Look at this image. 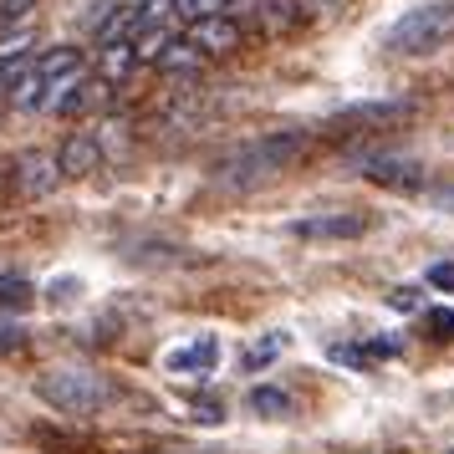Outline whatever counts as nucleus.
<instances>
[{
    "label": "nucleus",
    "instance_id": "f257e3e1",
    "mask_svg": "<svg viewBox=\"0 0 454 454\" xmlns=\"http://www.w3.org/2000/svg\"><path fill=\"white\" fill-rule=\"evenodd\" d=\"M307 153V128H270L261 138H246L230 153L215 159V184L220 189H255L270 184L276 174H286Z\"/></svg>",
    "mask_w": 454,
    "mask_h": 454
},
{
    "label": "nucleus",
    "instance_id": "f03ea898",
    "mask_svg": "<svg viewBox=\"0 0 454 454\" xmlns=\"http://www.w3.org/2000/svg\"><path fill=\"white\" fill-rule=\"evenodd\" d=\"M383 51L393 57H434L454 46V0H424V5H409L398 21L383 31Z\"/></svg>",
    "mask_w": 454,
    "mask_h": 454
},
{
    "label": "nucleus",
    "instance_id": "7ed1b4c3",
    "mask_svg": "<svg viewBox=\"0 0 454 454\" xmlns=\"http://www.w3.org/2000/svg\"><path fill=\"white\" fill-rule=\"evenodd\" d=\"M87 77V57L77 51V46H51V51H42L36 62H31V77H26L21 98H16V107L21 113H57V107L67 103V92Z\"/></svg>",
    "mask_w": 454,
    "mask_h": 454
},
{
    "label": "nucleus",
    "instance_id": "20e7f679",
    "mask_svg": "<svg viewBox=\"0 0 454 454\" xmlns=\"http://www.w3.org/2000/svg\"><path fill=\"white\" fill-rule=\"evenodd\" d=\"M36 393L57 413H98L113 398V383L103 372H87V368H51L36 378Z\"/></svg>",
    "mask_w": 454,
    "mask_h": 454
},
{
    "label": "nucleus",
    "instance_id": "39448f33",
    "mask_svg": "<svg viewBox=\"0 0 454 454\" xmlns=\"http://www.w3.org/2000/svg\"><path fill=\"white\" fill-rule=\"evenodd\" d=\"M372 225H378V220L363 215V209H322V215L291 220L286 235H296V240H363Z\"/></svg>",
    "mask_w": 454,
    "mask_h": 454
},
{
    "label": "nucleus",
    "instance_id": "423d86ee",
    "mask_svg": "<svg viewBox=\"0 0 454 454\" xmlns=\"http://www.w3.org/2000/svg\"><path fill=\"white\" fill-rule=\"evenodd\" d=\"M57 179H67V174H62V159L51 148H26L21 159H16V194H26V200L51 194Z\"/></svg>",
    "mask_w": 454,
    "mask_h": 454
},
{
    "label": "nucleus",
    "instance_id": "0eeeda50",
    "mask_svg": "<svg viewBox=\"0 0 454 454\" xmlns=\"http://www.w3.org/2000/svg\"><path fill=\"white\" fill-rule=\"evenodd\" d=\"M164 368L174 378H209V372L220 368V337H189L179 348H168Z\"/></svg>",
    "mask_w": 454,
    "mask_h": 454
},
{
    "label": "nucleus",
    "instance_id": "6e6552de",
    "mask_svg": "<svg viewBox=\"0 0 454 454\" xmlns=\"http://www.w3.org/2000/svg\"><path fill=\"white\" fill-rule=\"evenodd\" d=\"M409 113H413L409 98H378V103H352V107H342V113L332 118V128H357V123L383 128V123H393V118H409Z\"/></svg>",
    "mask_w": 454,
    "mask_h": 454
},
{
    "label": "nucleus",
    "instance_id": "1a4fd4ad",
    "mask_svg": "<svg viewBox=\"0 0 454 454\" xmlns=\"http://www.w3.org/2000/svg\"><path fill=\"white\" fill-rule=\"evenodd\" d=\"M57 159H62V174H67V179H82V174H92V168L103 164V133H92V128L72 133Z\"/></svg>",
    "mask_w": 454,
    "mask_h": 454
},
{
    "label": "nucleus",
    "instance_id": "9d476101",
    "mask_svg": "<svg viewBox=\"0 0 454 454\" xmlns=\"http://www.w3.org/2000/svg\"><path fill=\"white\" fill-rule=\"evenodd\" d=\"M107 98H113V82H107L103 72H87L82 82L67 92V103L57 107V113H62V118H92V113L107 107Z\"/></svg>",
    "mask_w": 454,
    "mask_h": 454
},
{
    "label": "nucleus",
    "instance_id": "9b49d317",
    "mask_svg": "<svg viewBox=\"0 0 454 454\" xmlns=\"http://www.w3.org/2000/svg\"><path fill=\"white\" fill-rule=\"evenodd\" d=\"M363 174H368L372 184L398 189V194H419L424 189V164H413V159H372Z\"/></svg>",
    "mask_w": 454,
    "mask_h": 454
},
{
    "label": "nucleus",
    "instance_id": "f8f14e48",
    "mask_svg": "<svg viewBox=\"0 0 454 454\" xmlns=\"http://www.w3.org/2000/svg\"><path fill=\"white\" fill-rule=\"evenodd\" d=\"M189 42L200 46V57H225L240 46V26L230 16H209V21H194L189 26Z\"/></svg>",
    "mask_w": 454,
    "mask_h": 454
},
{
    "label": "nucleus",
    "instance_id": "ddd939ff",
    "mask_svg": "<svg viewBox=\"0 0 454 454\" xmlns=\"http://www.w3.org/2000/svg\"><path fill=\"white\" fill-rule=\"evenodd\" d=\"M286 348H291L286 332H266V337H255V342L240 352V363H246V372H261V368H270V363H276Z\"/></svg>",
    "mask_w": 454,
    "mask_h": 454
},
{
    "label": "nucleus",
    "instance_id": "4468645a",
    "mask_svg": "<svg viewBox=\"0 0 454 454\" xmlns=\"http://www.w3.org/2000/svg\"><path fill=\"white\" fill-rule=\"evenodd\" d=\"M246 403H250V413H261V419H286V413H291V393L261 383V388H250Z\"/></svg>",
    "mask_w": 454,
    "mask_h": 454
},
{
    "label": "nucleus",
    "instance_id": "2eb2a0df",
    "mask_svg": "<svg viewBox=\"0 0 454 454\" xmlns=\"http://www.w3.org/2000/svg\"><path fill=\"white\" fill-rule=\"evenodd\" d=\"M0 301H5V307H26V301H31V281L16 276V270H0Z\"/></svg>",
    "mask_w": 454,
    "mask_h": 454
},
{
    "label": "nucleus",
    "instance_id": "dca6fc26",
    "mask_svg": "<svg viewBox=\"0 0 454 454\" xmlns=\"http://www.w3.org/2000/svg\"><path fill=\"white\" fill-rule=\"evenodd\" d=\"M230 0H174V11L189 16V21H209V16H225Z\"/></svg>",
    "mask_w": 454,
    "mask_h": 454
},
{
    "label": "nucleus",
    "instance_id": "f3484780",
    "mask_svg": "<svg viewBox=\"0 0 454 454\" xmlns=\"http://www.w3.org/2000/svg\"><path fill=\"white\" fill-rule=\"evenodd\" d=\"M36 11V0H0V26H16Z\"/></svg>",
    "mask_w": 454,
    "mask_h": 454
},
{
    "label": "nucleus",
    "instance_id": "a211bd4d",
    "mask_svg": "<svg viewBox=\"0 0 454 454\" xmlns=\"http://www.w3.org/2000/svg\"><path fill=\"white\" fill-rule=\"evenodd\" d=\"M424 327L434 337H454V311H424Z\"/></svg>",
    "mask_w": 454,
    "mask_h": 454
},
{
    "label": "nucleus",
    "instance_id": "6ab92c4d",
    "mask_svg": "<svg viewBox=\"0 0 454 454\" xmlns=\"http://www.w3.org/2000/svg\"><path fill=\"white\" fill-rule=\"evenodd\" d=\"M429 286L454 291V266H450V261H439V266H429Z\"/></svg>",
    "mask_w": 454,
    "mask_h": 454
},
{
    "label": "nucleus",
    "instance_id": "aec40b11",
    "mask_svg": "<svg viewBox=\"0 0 454 454\" xmlns=\"http://www.w3.org/2000/svg\"><path fill=\"white\" fill-rule=\"evenodd\" d=\"M429 205L439 209V215H454V184H444V189H434V194H429Z\"/></svg>",
    "mask_w": 454,
    "mask_h": 454
},
{
    "label": "nucleus",
    "instance_id": "412c9836",
    "mask_svg": "<svg viewBox=\"0 0 454 454\" xmlns=\"http://www.w3.org/2000/svg\"><path fill=\"white\" fill-rule=\"evenodd\" d=\"M21 342H26L21 332H0V352H11V348H21Z\"/></svg>",
    "mask_w": 454,
    "mask_h": 454
},
{
    "label": "nucleus",
    "instance_id": "4be33fe9",
    "mask_svg": "<svg viewBox=\"0 0 454 454\" xmlns=\"http://www.w3.org/2000/svg\"><path fill=\"white\" fill-rule=\"evenodd\" d=\"M450 454H454V450H450Z\"/></svg>",
    "mask_w": 454,
    "mask_h": 454
}]
</instances>
